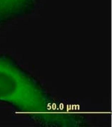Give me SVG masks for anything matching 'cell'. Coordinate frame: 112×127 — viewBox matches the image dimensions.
Masks as SVG:
<instances>
[{"label":"cell","instance_id":"obj_2","mask_svg":"<svg viewBox=\"0 0 112 127\" xmlns=\"http://www.w3.org/2000/svg\"><path fill=\"white\" fill-rule=\"evenodd\" d=\"M33 0H0V27L8 21L27 14Z\"/></svg>","mask_w":112,"mask_h":127},{"label":"cell","instance_id":"obj_1","mask_svg":"<svg viewBox=\"0 0 112 127\" xmlns=\"http://www.w3.org/2000/svg\"><path fill=\"white\" fill-rule=\"evenodd\" d=\"M29 90L27 73L11 57L0 55V102L21 109L27 100Z\"/></svg>","mask_w":112,"mask_h":127}]
</instances>
